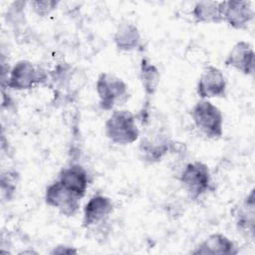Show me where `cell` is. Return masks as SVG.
<instances>
[{"mask_svg":"<svg viewBox=\"0 0 255 255\" xmlns=\"http://www.w3.org/2000/svg\"><path fill=\"white\" fill-rule=\"evenodd\" d=\"M105 134L119 145L135 142L140 135L136 124V117L128 110H115L105 123Z\"/></svg>","mask_w":255,"mask_h":255,"instance_id":"6da1fadb","label":"cell"},{"mask_svg":"<svg viewBox=\"0 0 255 255\" xmlns=\"http://www.w3.org/2000/svg\"><path fill=\"white\" fill-rule=\"evenodd\" d=\"M190 116L195 128L207 138L218 139L223 135V115L209 100L197 101L190 111Z\"/></svg>","mask_w":255,"mask_h":255,"instance_id":"7a4b0ae2","label":"cell"},{"mask_svg":"<svg viewBox=\"0 0 255 255\" xmlns=\"http://www.w3.org/2000/svg\"><path fill=\"white\" fill-rule=\"evenodd\" d=\"M96 92L100 109L112 111L116 106L128 100V86L122 78L109 72H102L96 81Z\"/></svg>","mask_w":255,"mask_h":255,"instance_id":"3957f363","label":"cell"},{"mask_svg":"<svg viewBox=\"0 0 255 255\" xmlns=\"http://www.w3.org/2000/svg\"><path fill=\"white\" fill-rule=\"evenodd\" d=\"M178 180L191 199H197L212 189V177L208 165L194 160L182 168Z\"/></svg>","mask_w":255,"mask_h":255,"instance_id":"277c9868","label":"cell"},{"mask_svg":"<svg viewBox=\"0 0 255 255\" xmlns=\"http://www.w3.org/2000/svg\"><path fill=\"white\" fill-rule=\"evenodd\" d=\"M48 79L44 69L29 60H19L10 69L7 79V88L14 91H27L43 84Z\"/></svg>","mask_w":255,"mask_h":255,"instance_id":"5b68a950","label":"cell"},{"mask_svg":"<svg viewBox=\"0 0 255 255\" xmlns=\"http://www.w3.org/2000/svg\"><path fill=\"white\" fill-rule=\"evenodd\" d=\"M178 143L161 132H150L143 135L138 143L140 158L149 164L159 162L169 152L176 150Z\"/></svg>","mask_w":255,"mask_h":255,"instance_id":"8992f818","label":"cell"},{"mask_svg":"<svg viewBox=\"0 0 255 255\" xmlns=\"http://www.w3.org/2000/svg\"><path fill=\"white\" fill-rule=\"evenodd\" d=\"M196 94L200 100L225 98L227 81L223 72L213 65H206L197 80Z\"/></svg>","mask_w":255,"mask_h":255,"instance_id":"52a82bcc","label":"cell"},{"mask_svg":"<svg viewBox=\"0 0 255 255\" xmlns=\"http://www.w3.org/2000/svg\"><path fill=\"white\" fill-rule=\"evenodd\" d=\"M44 198L47 205L57 209L64 216H75L80 210L81 199L57 179L46 187Z\"/></svg>","mask_w":255,"mask_h":255,"instance_id":"ba28073f","label":"cell"},{"mask_svg":"<svg viewBox=\"0 0 255 255\" xmlns=\"http://www.w3.org/2000/svg\"><path fill=\"white\" fill-rule=\"evenodd\" d=\"M113 212L114 202L109 196L102 193L94 194L83 208L82 225L88 229L105 223Z\"/></svg>","mask_w":255,"mask_h":255,"instance_id":"9c48e42d","label":"cell"},{"mask_svg":"<svg viewBox=\"0 0 255 255\" xmlns=\"http://www.w3.org/2000/svg\"><path fill=\"white\" fill-rule=\"evenodd\" d=\"M222 17L232 29H245L254 19L252 3L246 0L222 1Z\"/></svg>","mask_w":255,"mask_h":255,"instance_id":"30bf717a","label":"cell"},{"mask_svg":"<svg viewBox=\"0 0 255 255\" xmlns=\"http://www.w3.org/2000/svg\"><path fill=\"white\" fill-rule=\"evenodd\" d=\"M224 64L245 76H252L255 71V52L249 42H236L227 54Z\"/></svg>","mask_w":255,"mask_h":255,"instance_id":"8fae6325","label":"cell"},{"mask_svg":"<svg viewBox=\"0 0 255 255\" xmlns=\"http://www.w3.org/2000/svg\"><path fill=\"white\" fill-rule=\"evenodd\" d=\"M57 180L80 199L86 195L90 184L89 173L80 163H71L61 168Z\"/></svg>","mask_w":255,"mask_h":255,"instance_id":"7c38bea8","label":"cell"},{"mask_svg":"<svg viewBox=\"0 0 255 255\" xmlns=\"http://www.w3.org/2000/svg\"><path fill=\"white\" fill-rule=\"evenodd\" d=\"M113 41L119 51L131 52L141 47L142 37L138 27L134 23L124 20L117 26Z\"/></svg>","mask_w":255,"mask_h":255,"instance_id":"4fadbf2b","label":"cell"},{"mask_svg":"<svg viewBox=\"0 0 255 255\" xmlns=\"http://www.w3.org/2000/svg\"><path fill=\"white\" fill-rule=\"evenodd\" d=\"M191 253L202 255H235L238 253V249L235 242L226 235L213 233L201 241Z\"/></svg>","mask_w":255,"mask_h":255,"instance_id":"5bb4252c","label":"cell"},{"mask_svg":"<svg viewBox=\"0 0 255 255\" xmlns=\"http://www.w3.org/2000/svg\"><path fill=\"white\" fill-rule=\"evenodd\" d=\"M235 225L238 232L250 236H254V227H255V196L254 188L245 196L241 201L238 207L235 208L234 213Z\"/></svg>","mask_w":255,"mask_h":255,"instance_id":"9a60e30c","label":"cell"},{"mask_svg":"<svg viewBox=\"0 0 255 255\" xmlns=\"http://www.w3.org/2000/svg\"><path fill=\"white\" fill-rule=\"evenodd\" d=\"M190 14L195 23H221L223 22L222 1H198L193 5Z\"/></svg>","mask_w":255,"mask_h":255,"instance_id":"2e32d148","label":"cell"},{"mask_svg":"<svg viewBox=\"0 0 255 255\" xmlns=\"http://www.w3.org/2000/svg\"><path fill=\"white\" fill-rule=\"evenodd\" d=\"M138 78L145 96H153L160 83V72L147 57H142L140 60Z\"/></svg>","mask_w":255,"mask_h":255,"instance_id":"e0dca14e","label":"cell"},{"mask_svg":"<svg viewBox=\"0 0 255 255\" xmlns=\"http://www.w3.org/2000/svg\"><path fill=\"white\" fill-rule=\"evenodd\" d=\"M19 181V174L14 170H7L1 175V189L3 196L10 200L15 194L17 184Z\"/></svg>","mask_w":255,"mask_h":255,"instance_id":"ac0fdd59","label":"cell"},{"mask_svg":"<svg viewBox=\"0 0 255 255\" xmlns=\"http://www.w3.org/2000/svg\"><path fill=\"white\" fill-rule=\"evenodd\" d=\"M28 4L34 14L39 17H46L57 9L60 2L54 0H34L30 1Z\"/></svg>","mask_w":255,"mask_h":255,"instance_id":"d6986e66","label":"cell"},{"mask_svg":"<svg viewBox=\"0 0 255 255\" xmlns=\"http://www.w3.org/2000/svg\"><path fill=\"white\" fill-rule=\"evenodd\" d=\"M75 253H78V250L75 247L64 245V244L57 245L50 251V254H75Z\"/></svg>","mask_w":255,"mask_h":255,"instance_id":"ffe728a7","label":"cell"}]
</instances>
